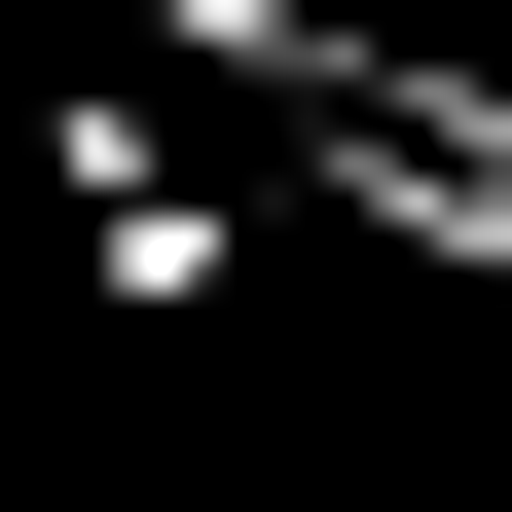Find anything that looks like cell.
I'll return each mask as SVG.
<instances>
[{"instance_id": "obj_1", "label": "cell", "mask_w": 512, "mask_h": 512, "mask_svg": "<svg viewBox=\"0 0 512 512\" xmlns=\"http://www.w3.org/2000/svg\"><path fill=\"white\" fill-rule=\"evenodd\" d=\"M37 183H74V256H110V293H147V330H220V256L293 220V183H256V147H183L147 74H74V110H37Z\"/></svg>"}]
</instances>
